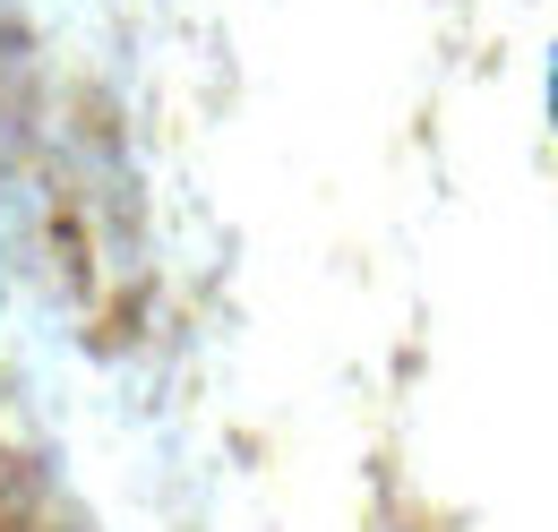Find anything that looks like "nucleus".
I'll use <instances>...</instances> for the list:
<instances>
[{"mask_svg":"<svg viewBox=\"0 0 558 532\" xmlns=\"http://www.w3.org/2000/svg\"><path fill=\"white\" fill-rule=\"evenodd\" d=\"M550 104H558V69H550Z\"/></svg>","mask_w":558,"mask_h":532,"instance_id":"f257e3e1","label":"nucleus"}]
</instances>
